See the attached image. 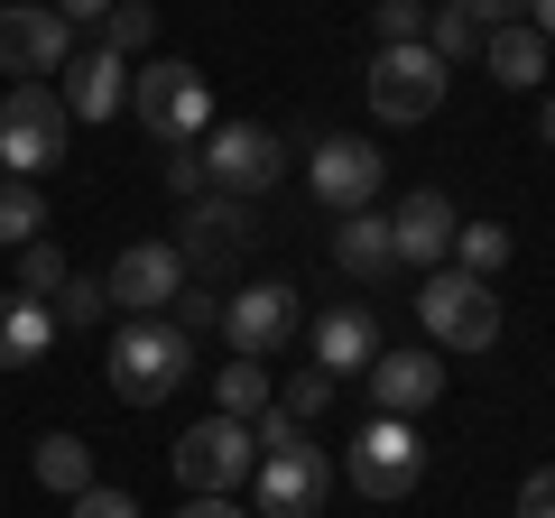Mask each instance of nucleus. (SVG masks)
<instances>
[{
    "label": "nucleus",
    "mask_w": 555,
    "mask_h": 518,
    "mask_svg": "<svg viewBox=\"0 0 555 518\" xmlns=\"http://www.w3.org/2000/svg\"><path fill=\"white\" fill-rule=\"evenodd\" d=\"M528 28H537L546 47H555V0H537V10H528Z\"/></svg>",
    "instance_id": "ea45409f"
},
{
    "label": "nucleus",
    "mask_w": 555,
    "mask_h": 518,
    "mask_svg": "<svg viewBox=\"0 0 555 518\" xmlns=\"http://www.w3.org/2000/svg\"><path fill=\"white\" fill-rule=\"evenodd\" d=\"M177 250H185V269H214L222 279L241 250H259V213L241 195H204V204H185V241Z\"/></svg>",
    "instance_id": "4468645a"
},
{
    "label": "nucleus",
    "mask_w": 555,
    "mask_h": 518,
    "mask_svg": "<svg viewBox=\"0 0 555 518\" xmlns=\"http://www.w3.org/2000/svg\"><path fill=\"white\" fill-rule=\"evenodd\" d=\"M65 56H75V28L56 20V0H0V75L47 83Z\"/></svg>",
    "instance_id": "9b49d317"
},
{
    "label": "nucleus",
    "mask_w": 555,
    "mask_h": 518,
    "mask_svg": "<svg viewBox=\"0 0 555 518\" xmlns=\"http://www.w3.org/2000/svg\"><path fill=\"white\" fill-rule=\"evenodd\" d=\"M185 279H195V269H185V250H177V241H130V250L112 259V279H102V287H112V306H120V315H167Z\"/></svg>",
    "instance_id": "ddd939ff"
},
{
    "label": "nucleus",
    "mask_w": 555,
    "mask_h": 518,
    "mask_svg": "<svg viewBox=\"0 0 555 518\" xmlns=\"http://www.w3.org/2000/svg\"><path fill=\"white\" fill-rule=\"evenodd\" d=\"M297 334H306V297H297L287 279H250V287H232V297H222V342H232L241 361L287 352Z\"/></svg>",
    "instance_id": "0eeeda50"
},
{
    "label": "nucleus",
    "mask_w": 555,
    "mask_h": 518,
    "mask_svg": "<svg viewBox=\"0 0 555 518\" xmlns=\"http://www.w3.org/2000/svg\"><path fill=\"white\" fill-rule=\"evenodd\" d=\"M65 518H139V500H130V491H112V481H93V491L65 500Z\"/></svg>",
    "instance_id": "72a5a7b5"
},
{
    "label": "nucleus",
    "mask_w": 555,
    "mask_h": 518,
    "mask_svg": "<svg viewBox=\"0 0 555 518\" xmlns=\"http://www.w3.org/2000/svg\"><path fill=\"white\" fill-rule=\"evenodd\" d=\"M334 269L352 287H379L398 269V250H389V213H379V204H361V213H343L334 222Z\"/></svg>",
    "instance_id": "6ab92c4d"
},
{
    "label": "nucleus",
    "mask_w": 555,
    "mask_h": 518,
    "mask_svg": "<svg viewBox=\"0 0 555 518\" xmlns=\"http://www.w3.org/2000/svg\"><path fill=\"white\" fill-rule=\"evenodd\" d=\"M47 315H56V334H93V324L112 315V287L102 279H65L56 297H47Z\"/></svg>",
    "instance_id": "cd10ccee"
},
{
    "label": "nucleus",
    "mask_w": 555,
    "mask_h": 518,
    "mask_svg": "<svg viewBox=\"0 0 555 518\" xmlns=\"http://www.w3.org/2000/svg\"><path fill=\"white\" fill-rule=\"evenodd\" d=\"M454 269L463 279H500L509 269V232L500 222H454Z\"/></svg>",
    "instance_id": "bb28decb"
},
{
    "label": "nucleus",
    "mask_w": 555,
    "mask_h": 518,
    "mask_svg": "<svg viewBox=\"0 0 555 518\" xmlns=\"http://www.w3.org/2000/svg\"><path fill=\"white\" fill-rule=\"evenodd\" d=\"M324 491H334V463H324L315 436L259 454V472H250V509L259 518H324Z\"/></svg>",
    "instance_id": "1a4fd4ad"
},
{
    "label": "nucleus",
    "mask_w": 555,
    "mask_h": 518,
    "mask_svg": "<svg viewBox=\"0 0 555 518\" xmlns=\"http://www.w3.org/2000/svg\"><path fill=\"white\" fill-rule=\"evenodd\" d=\"M379 177H389V158H379L371 140H352V130H334V140L306 148V185H315V204H334V213L379 204Z\"/></svg>",
    "instance_id": "f8f14e48"
},
{
    "label": "nucleus",
    "mask_w": 555,
    "mask_h": 518,
    "mask_svg": "<svg viewBox=\"0 0 555 518\" xmlns=\"http://www.w3.org/2000/svg\"><path fill=\"white\" fill-rule=\"evenodd\" d=\"M416 324L436 334V352H491L500 342V297H491V279H463L454 259H444L416 287Z\"/></svg>",
    "instance_id": "7ed1b4c3"
},
{
    "label": "nucleus",
    "mask_w": 555,
    "mask_h": 518,
    "mask_svg": "<svg viewBox=\"0 0 555 518\" xmlns=\"http://www.w3.org/2000/svg\"><path fill=\"white\" fill-rule=\"evenodd\" d=\"M130 112H139V130L158 148H195L204 130H214V83L185 56H139L130 65Z\"/></svg>",
    "instance_id": "f03ea898"
},
{
    "label": "nucleus",
    "mask_w": 555,
    "mask_h": 518,
    "mask_svg": "<svg viewBox=\"0 0 555 518\" xmlns=\"http://www.w3.org/2000/svg\"><path fill=\"white\" fill-rule=\"evenodd\" d=\"M65 102H56V83H10L0 93V177H28L38 185L47 167L65 158Z\"/></svg>",
    "instance_id": "20e7f679"
},
{
    "label": "nucleus",
    "mask_w": 555,
    "mask_h": 518,
    "mask_svg": "<svg viewBox=\"0 0 555 518\" xmlns=\"http://www.w3.org/2000/svg\"><path fill=\"white\" fill-rule=\"evenodd\" d=\"M454 195H436V185H416V195H398L389 204V250H398V269H444L454 259Z\"/></svg>",
    "instance_id": "2eb2a0df"
},
{
    "label": "nucleus",
    "mask_w": 555,
    "mask_h": 518,
    "mask_svg": "<svg viewBox=\"0 0 555 518\" xmlns=\"http://www.w3.org/2000/svg\"><path fill=\"white\" fill-rule=\"evenodd\" d=\"M537 140L555 148V93H537Z\"/></svg>",
    "instance_id": "58836bf2"
},
{
    "label": "nucleus",
    "mask_w": 555,
    "mask_h": 518,
    "mask_svg": "<svg viewBox=\"0 0 555 518\" xmlns=\"http://www.w3.org/2000/svg\"><path fill=\"white\" fill-rule=\"evenodd\" d=\"M93 47H112L120 65H139L149 47H158V10H149V0H112V20H102Z\"/></svg>",
    "instance_id": "a878e982"
},
{
    "label": "nucleus",
    "mask_w": 555,
    "mask_h": 518,
    "mask_svg": "<svg viewBox=\"0 0 555 518\" xmlns=\"http://www.w3.org/2000/svg\"><path fill=\"white\" fill-rule=\"evenodd\" d=\"M481 65H491V83H509V93H537V75H546V38H537L528 20L491 28V38H481Z\"/></svg>",
    "instance_id": "aec40b11"
},
{
    "label": "nucleus",
    "mask_w": 555,
    "mask_h": 518,
    "mask_svg": "<svg viewBox=\"0 0 555 518\" xmlns=\"http://www.w3.org/2000/svg\"><path fill=\"white\" fill-rule=\"evenodd\" d=\"M167 195H177V204H204V195H214V177H204L195 148H167Z\"/></svg>",
    "instance_id": "473e14b6"
},
{
    "label": "nucleus",
    "mask_w": 555,
    "mask_h": 518,
    "mask_svg": "<svg viewBox=\"0 0 555 518\" xmlns=\"http://www.w3.org/2000/svg\"><path fill=\"white\" fill-rule=\"evenodd\" d=\"M361 389H371V407L379 417H426V407L444 399V352H379L371 371H361Z\"/></svg>",
    "instance_id": "dca6fc26"
},
{
    "label": "nucleus",
    "mask_w": 555,
    "mask_h": 518,
    "mask_svg": "<svg viewBox=\"0 0 555 518\" xmlns=\"http://www.w3.org/2000/svg\"><path fill=\"white\" fill-rule=\"evenodd\" d=\"M47 241V195L28 177H0V250H28Z\"/></svg>",
    "instance_id": "b1692460"
},
{
    "label": "nucleus",
    "mask_w": 555,
    "mask_h": 518,
    "mask_svg": "<svg viewBox=\"0 0 555 518\" xmlns=\"http://www.w3.org/2000/svg\"><path fill=\"white\" fill-rule=\"evenodd\" d=\"M334 389H343V379H324L315 361H306V371H287V389H278V417H297V426H315L324 407H334Z\"/></svg>",
    "instance_id": "c85d7f7f"
},
{
    "label": "nucleus",
    "mask_w": 555,
    "mask_h": 518,
    "mask_svg": "<svg viewBox=\"0 0 555 518\" xmlns=\"http://www.w3.org/2000/svg\"><path fill=\"white\" fill-rule=\"evenodd\" d=\"M379 352H389V342H379V315L361 297H343V306H324V315H315V371L324 379H361Z\"/></svg>",
    "instance_id": "f3484780"
},
{
    "label": "nucleus",
    "mask_w": 555,
    "mask_h": 518,
    "mask_svg": "<svg viewBox=\"0 0 555 518\" xmlns=\"http://www.w3.org/2000/svg\"><path fill=\"white\" fill-rule=\"evenodd\" d=\"M47 342H56V315H47L38 297H20V287H10V297H0V371H28Z\"/></svg>",
    "instance_id": "412c9836"
},
{
    "label": "nucleus",
    "mask_w": 555,
    "mask_h": 518,
    "mask_svg": "<svg viewBox=\"0 0 555 518\" xmlns=\"http://www.w3.org/2000/svg\"><path fill=\"white\" fill-rule=\"evenodd\" d=\"M269 399H278V379L259 371V361H241V352H232V371H214V417H241V426H250Z\"/></svg>",
    "instance_id": "5701e85b"
},
{
    "label": "nucleus",
    "mask_w": 555,
    "mask_h": 518,
    "mask_svg": "<svg viewBox=\"0 0 555 518\" xmlns=\"http://www.w3.org/2000/svg\"><path fill=\"white\" fill-rule=\"evenodd\" d=\"M259 472V444H250V426L241 417H204V426H185L177 436V481H185V500H241V481Z\"/></svg>",
    "instance_id": "423d86ee"
},
{
    "label": "nucleus",
    "mask_w": 555,
    "mask_h": 518,
    "mask_svg": "<svg viewBox=\"0 0 555 518\" xmlns=\"http://www.w3.org/2000/svg\"><path fill=\"white\" fill-rule=\"evenodd\" d=\"M371 112L389 120V130L436 120L444 112V65L426 56V47H379V56H371Z\"/></svg>",
    "instance_id": "9d476101"
},
{
    "label": "nucleus",
    "mask_w": 555,
    "mask_h": 518,
    "mask_svg": "<svg viewBox=\"0 0 555 518\" xmlns=\"http://www.w3.org/2000/svg\"><path fill=\"white\" fill-rule=\"evenodd\" d=\"M343 472H352L361 500H408L416 481H426V436H416L408 417H371L352 436V454H343Z\"/></svg>",
    "instance_id": "6e6552de"
},
{
    "label": "nucleus",
    "mask_w": 555,
    "mask_h": 518,
    "mask_svg": "<svg viewBox=\"0 0 555 518\" xmlns=\"http://www.w3.org/2000/svg\"><path fill=\"white\" fill-rule=\"evenodd\" d=\"M214 324H222V287H195V279H185V287H177V334H214Z\"/></svg>",
    "instance_id": "2f4dec72"
},
{
    "label": "nucleus",
    "mask_w": 555,
    "mask_h": 518,
    "mask_svg": "<svg viewBox=\"0 0 555 518\" xmlns=\"http://www.w3.org/2000/svg\"><path fill=\"white\" fill-rule=\"evenodd\" d=\"M195 379V334H177L167 315H130L112 334V389L120 407H167Z\"/></svg>",
    "instance_id": "f257e3e1"
},
{
    "label": "nucleus",
    "mask_w": 555,
    "mask_h": 518,
    "mask_svg": "<svg viewBox=\"0 0 555 518\" xmlns=\"http://www.w3.org/2000/svg\"><path fill=\"white\" fill-rule=\"evenodd\" d=\"M195 158H204V177H214V195H241V204L287 177V140H278L269 120H214L195 140Z\"/></svg>",
    "instance_id": "39448f33"
},
{
    "label": "nucleus",
    "mask_w": 555,
    "mask_h": 518,
    "mask_svg": "<svg viewBox=\"0 0 555 518\" xmlns=\"http://www.w3.org/2000/svg\"><path fill=\"white\" fill-rule=\"evenodd\" d=\"M426 56L444 65V75H454V65H473L481 56V28H473V10H463V0H436V10H426Z\"/></svg>",
    "instance_id": "4be33fe9"
},
{
    "label": "nucleus",
    "mask_w": 555,
    "mask_h": 518,
    "mask_svg": "<svg viewBox=\"0 0 555 518\" xmlns=\"http://www.w3.org/2000/svg\"><path fill=\"white\" fill-rule=\"evenodd\" d=\"M518 518H555V472H528V481H518Z\"/></svg>",
    "instance_id": "c9c22d12"
},
{
    "label": "nucleus",
    "mask_w": 555,
    "mask_h": 518,
    "mask_svg": "<svg viewBox=\"0 0 555 518\" xmlns=\"http://www.w3.org/2000/svg\"><path fill=\"white\" fill-rule=\"evenodd\" d=\"M65 279H75V269H65V250H56V241H28V250H20V297H56V287Z\"/></svg>",
    "instance_id": "c756f323"
},
{
    "label": "nucleus",
    "mask_w": 555,
    "mask_h": 518,
    "mask_svg": "<svg viewBox=\"0 0 555 518\" xmlns=\"http://www.w3.org/2000/svg\"><path fill=\"white\" fill-rule=\"evenodd\" d=\"M463 10H473V28L491 38V28H518V20L537 10V0H463Z\"/></svg>",
    "instance_id": "f704fd0d"
},
{
    "label": "nucleus",
    "mask_w": 555,
    "mask_h": 518,
    "mask_svg": "<svg viewBox=\"0 0 555 518\" xmlns=\"http://www.w3.org/2000/svg\"><path fill=\"white\" fill-rule=\"evenodd\" d=\"M371 28H379V47H416L426 38V0H379Z\"/></svg>",
    "instance_id": "7c9ffc66"
},
{
    "label": "nucleus",
    "mask_w": 555,
    "mask_h": 518,
    "mask_svg": "<svg viewBox=\"0 0 555 518\" xmlns=\"http://www.w3.org/2000/svg\"><path fill=\"white\" fill-rule=\"evenodd\" d=\"M167 518H241V500H185V509H167Z\"/></svg>",
    "instance_id": "4c0bfd02"
},
{
    "label": "nucleus",
    "mask_w": 555,
    "mask_h": 518,
    "mask_svg": "<svg viewBox=\"0 0 555 518\" xmlns=\"http://www.w3.org/2000/svg\"><path fill=\"white\" fill-rule=\"evenodd\" d=\"M56 102H65V120H112L120 102H130V65L112 56V47H83V56H65L56 65Z\"/></svg>",
    "instance_id": "a211bd4d"
},
{
    "label": "nucleus",
    "mask_w": 555,
    "mask_h": 518,
    "mask_svg": "<svg viewBox=\"0 0 555 518\" xmlns=\"http://www.w3.org/2000/svg\"><path fill=\"white\" fill-rule=\"evenodd\" d=\"M56 20L65 28H102V20H112V0H56Z\"/></svg>",
    "instance_id": "e433bc0d"
},
{
    "label": "nucleus",
    "mask_w": 555,
    "mask_h": 518,
    "mask_svg": "<svg viewBox=\"0 0 555 518\" xmlns=\"http://www.w3.org/2000/svg\"><path fill=\"white\" fill-rule=\"evenodd\" d=\"M38 481H47L56 500L93 491V444H83V436H47V444H38Z\"/></svg>",
    "instance_id": "393cba45"
}]
</instances>
